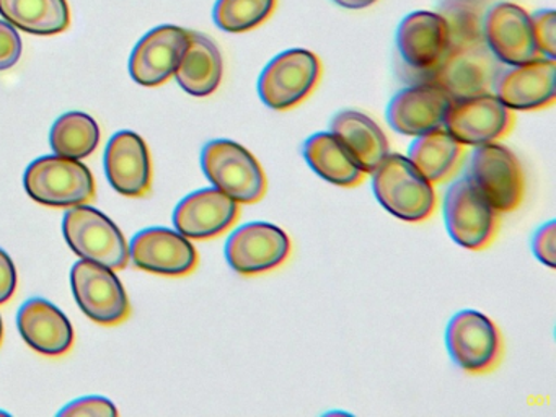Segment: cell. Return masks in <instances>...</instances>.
I'll return each mask as SVG.
<instances>
[{
	"label": "cell",
	"mask_w": 556,
	"mask_h": 417,
	"mask_svg": "<svg viewBox=\"0 0 556 417\" xmlns=\"http://www.w3.org/2000/svg\"><path fill=\"white\" fill-rule=\"evenodd\" d=\"M501 74V61L481 35L452 41L447 54L422 81L435 85L455 101L493 93Z\"/></svg>",
	"instance_id": "obj_1"
},
{
	"label": "cell",
	"mask_w": 556,
	"mask_h": 417,
	"mask_svg": "<svg viewBox=\"0 0 556 417\" xmlns=\"http://www.w3.org/2000/svg\"><path fill=\"white\" fill-rule=\"evenodd\" d=\"M372 188L380 204L402 220L422 222L434 214V188L408 156L389 153L374 172Z\"/></svg>",
	"instance_id": "obj_2"
},
{
	"label": "cell",
	"mask_w": 556,
	"mask_h": 417,
	"mask_svg": "<svg viewBox=\"0 0 556 417\" xmlns=\"http://www.w3.org/2000/svg\"><path fill=\"white\" fill-rule=\"evenodd\" d=\"M201 165L214 188L239 204H255L266 194V176L258 160L232 140H213L201 153Z\"/></svg>",
	"instance_id": "obj_3"
},
{
	"label": "cell",
	"mask_w": 556,
	"mask_h": 417,
	"mask_svg": "<svg viewBox=\"0 0 556 417\" xmlns=\"http://www.w3.org/2000/svg\"><path fill=\"white\" fill-rule=\"evenodd\" d=\"M25 189L34 201L50 207H74L96 195V179L80 160L41 156L25 173Z\"/></svg>",
	"instance_id": "obj_4"
},
{
	"label": "cell",
	"mask_w": 556,
	"mask_h": 417,
	"mask_svg": "<svg viewBox=\"0 0 556 417\" xmlns=\"http://www.w3.org/2000/svg\"><path fill=\"white\" fill-rule=\"evenodd\" d=\"M468 179L497 214L516 211L526 195V175L519 159L501 143L478 146Z\"/></svg>",
	"instance_id": "obj_5"
},
{
	"label": "cell",
	"mask_w": 556,
	"mask_h": 417,
	"mask_svg": "<svg viewBox=\"0 0 556 417\" xmlns=\"http://www.w3.org/2000/svg\"><path fill=\"white\" fill-rule=\"evenodd\" d=\"M63 230L67 244L83 260L113 270L128 266L129 248L125 235L97 208L74 205L64 217Z\"/></svg>",
	"instance_id": "obj_6"
},
{
	"label": "cell",
	"mask_w": 556,
	"mask_h": 417,
	"mask_svg": "<svg viewBox=\"0 0 556 417\" xmlns=\"http://www.w3.org/2000/svg\"><path fill=\"white\" fill-rule=\"evenodd\" d=\"M321 77V62L308 49H289L276 55L260 75L258 93L266 106L291 110L311 97Z\"/></svg>",
	"instance_id": "obj_7"
},
{
	"label": "cell",
	"mask_w": 556,
	"mask_h": 417,
	"mask_svg": "<svg viewBox=\"0 0 556 417\" xmlns=\"http://www.w3.org/2000/svg\"><path fill=\"white\" fill-rule=\"evenodd\" d=\"M445 344L452 361L468 374L493 371L503 357L500 329L477 309L458 312L448 321Z\"/></svg>",
	"instance_id": "obj_8"
},
{
	"label": "cell",
	"mask_w": 556,
	"mask_h": 417,
	"mask_svg": "<svg viewBox=\"0 0 556 417\" xmlns=\"http://www.w3.org/2000/svg\"><path fill=\"white\" fill-rule=\"evenodd\" d=\"M444 218L448 235L467 250H483L496 237L497 212L468 176L448 188Z\"/></svg>",
	"instance_id": "obj_9"
},
{
	"label": "cell",
	"mask_w": 556,
	"mask_h": 417,
	"mask_svg": "<svg viewBox=\"0 0 556 417\" xmlns=\"http://www.w3.org/2000/svg\"><path fill=\"white\" fill-rule=\"evenodd\" d=\"M71 286L77 305L100 325H119L131 313L125 287L110 267L79 261L71 273Z\"/></svg>",
	"instance_id": "obj_10"
},
{
	"label": "cell",
	"mask_w": 556,
	"mask_h": 417,
	"mask_svg": "<svg viewBox=\"0 0 556 417\" xmlns=\"http://www.w3.org/2000/svg\"><path fill=\"white\" fill-rule=\"evenodd\" d=\"M513 126V110L493 93L452 101L444 119L445 130L462 146L496 142L506 137Z\"/></svg>",
	"instance_id": "obj_11"
},
{
	"label": "cell",
	"mask_w": 556,
	"mask_h": 417,
	"mask_svg": "<svg viewBox=\"0 0 556 417\" xmlns=\"http://www.w3.org/2000/svg\"><path fill=\"white\" fill-rule=\"evenodd\" d=\"M291 240L282 228L266 222H252L237 228L226 244L230 267L242 276L268 273L285 264Z\"/></svg>",
	"instance_id": "obj_12"
},
{
	"label": "cell",
	"mask_w": 556,
	"mask_h": 417,
	"mask_svg": "<svg viewBox=\"0 0 556 417\" xmlns=\"http://www.w3.org/2000/svg\"><path fill=\"white\" fill-rule=\"evenodd\" d=\"M484 41L501 64L520 65L543 58L533 41L530 15L517 3L500 2L484 18Z\"/></svg>",
	"instance_id": "obj_13"
},
{
	"label": "cell",
	"mask_w": 556,
	"mask_h": 417,
	"mask_svg": "<svg viewBox=\"0 0 556 417\" xmlns=\"http://www.w3.org/2000/svg\"><path fill=\"white\" fill-rule=\"evenodd\" d=\"M129 260L139 269L161 276H187L198 266V253L180 231L148 228L129 247Z\"/></svg>",
	"instance_id": "obj_14"
},
{
	"label": "cell",
	"mask_w": 556,
	"mask_h": 417,
	"mask_svg": "<svg viewBox=\"0 0 556 417\" xmlns=\"http://www.w3.org/2000/svg\"><path fill=\"white\" fill-rule=\"evenodd\" d=\"M396 46L403 61L416 71H432L447 54L451 23L442 13L413 12L396 31Z\"/></svg>",
	"instance_id": "obj_15"
},
{
	"label": "cell",
	"mask_w": 556,
	"mask_h": 417,
	"mask_svg": "<svg viewBox=\"0 0 556 417\" xmlns=\"http://www.w3.org/2000/svg\"><path fill=\"white\" fill-rule=\"evenodd\" d=\"M496 97L509 110L535 111L552 106L556 100L555 59L539 58L514 65L497 78Z\"/></svg>",
	"instance_id": "obj_16"
},
{
	"label": "cell",
	"mask_w": 556,
	"mask_h": 417,
	"mask_svg": "<svg viewBox=\"0 0 556 417\" xmlns=\"http://www.w3.org/2000/svg\"><path fill=\"white\" fill-rule=\"evenodd\" d=\"M188 42V29L162 25L149 31L136 45L129 59V72L138 84L157 87L177 71Z\"/></svg>",
	"instance_id": "obj_17"
},
{
	"label": "cell",
	"mask_w": 556,
	"mask_h": 417,
	"mask_svg": "<svg viewBox=\"0 0 556 417\" xmlns=\"http://www.w3.org/2000/svg\"><path fill=\"white\" fill-rule=\"evenodd\" d=\"M451 103V98L441 88L421 81L392 98L387 117L396 132L418 137L444 126Z\"/></svg>",
	"instance_id": "obj_18"
},
{
	"label": "cell",
	"mask_w": 556,
	"mask_h": 417,
	"mask_svg": "<svg viewBox=\"0 0 556 417\" xmlns=\"http://www.w3.org/2000/svg\"><path fill=\"white\" fill-rule=\"evenodd\" d=\"M239 202L219 189H201L177 205L174 224L187 238L207 240L229 230L239 218Z\"/></svg>",
	"instance_id": "obj_19"
},
{
	"label": "cell",
	"mask_w": 556,
	"mask_h": 417,
	"mask_svg": "<svg viewBox=\"0 0 556 417\" xmlns=\"http://www.w3.org/2000/svg\"><path fill=\"white\" fill-rule=\"evenodd\" d=\"M110 185L128 198H141L151 189L152 163L148 143L131 130L115 134L105 152Z\"/></svg>",
	"instance_id": "obj_20"
},
{
	"label": "cell",
	"mask_w": 556,
	"mask_h": 417,
	"mask_svg": "<svg viewBox=\"0 0 556 417\" xmlns=\"http://www.w3.org/2000/svg\"><path fill=\"white\" fill-rule=\"evenodd\" d=\"M18 331L28 345L43 355H63L74 342V329L67 316L53 303L31 299L18 309Z\"/></svg>",
	"instance_id": "obj_21"
},
{
	"label": "cell",
	"mask_w": 556,
	"mask_h": 417,
	"mask_svg": "<svg viewBox=\"0 0 556 417\" xmlns=\"http://www.w3.org/2000/svg\"><path fill=\"white\" fill-rule=\"evenodd\" d=\"M331 134L343 143L364 173H374L389 155V139L376 121L359 111L346 110L331 121Z\"/></svg>",
	"instance_id": "obj_22"
},
{
	"label": "cell",
	"mask_w": 556,
	"mask_h": 417,
	"mask_svg": "<svg viewBox=\"0 0 556 417\" xmlns=\"http://www.w3.org/2000/svg\"><path fill=\"white\" fill-rule=\"evenodd\" d=\"M223 72V55L213 39L188 31L187 48L174 74L180 87L193 97H207L219 88Z\"/></svg>",
	"instance_id": "obj_23"
},
{
	"label": "cell",
	"mask_w": 556,
	"mask_h": 417,
	"mask_svg": "<svg viewBox=\"0 0 556 417\" xmlns=\"http://www.w3.org/2000/svg\"><path fill=\"white\" fill-rule=\"evenodd\" d=\"M408 160L431 185L448 181L460 168L464 146L445 127L418 136L409 147Z\"/></svg>",
	"instance_id": "obj_24"
},
{
	"label": "cell",
	"mask_w": 556,
	"mask_h": 417,
	"mask_svg": "<svg viewBox=\"0 0 556 417\" xmlns=\"http://www.w3.org/2000/svg\"><path fill=\"white\" fill-rule=\"evenodd\" d=\"M304 156L311 168L331 185L353 188L364 179L363 169L331 132L312 136L305 142Z\"/></svg>",
	"instance_id": "obj_25"
},
{
	"label": "cell",
	"mask_w": 556,
	"mask_h": 417,
	"mask_svg": "<svg viewBox=\"0 0 556 417\" xmlns=\"http://www.w3.org/2000/svg\"><path fill=\"white\" fill-rule=\"evenodd\" d=\"M0 13L31 35H58L71 23L67 0H0Z\"/></svg>",
	"instance_id": "obj_26"
},
{
	"label": "cell",
	"mask_w": 556,
	"mask_h": 417,
	"mask_svg": "<svg viewBox=\"0 0 556 417\" xmlns=\"http://www.w3.org/2000/svg\"><path fill=\"white\" fill-rule=\"evenodd\" d=\"M50 142L56 155L74 160L87 159L99 147V124L89 114L71 111L54 123Z\"/></svg>",
	"instance_id": "obj_27"
},
{
	"label": "cell",
	"mask_w": 556,
	"mask_h": 417,
	"mask_svg": "<svg viewBox=\"0 0 556 417\" xmlns=\"http://www.w3.org/2000/svg\"><path fill=\"white\" fill-rule=\"evenodd\" d=\"M278 0H217L214 22L227 33H245L268 22Z\"/></svg>",
	"instance_id": "obj_28"
},
{
	"label": "cell",
	"mask_w": 556,
	"mask_h": 417,
	"mask_svg": "<svg viewBox=\"0 0 556 417\" xmlns=\"http://www.w3.org/2000/svg\"><path fill=\"white\" fill-rule=\"evenodd\" d=\"M533 41L543 58L555 59L556 55V16L553 10H542L530 16Z\"/></svg>",
	"instance_id": "obj_29"
},
{
	"label": "cell",
	"mask_w": 556,
	"mask_h": 417,
	"mask_svg": "<svg viewBox=\"0 0 556 417\" xmlns=\"http://www.w3.org/2000/svg\"><path fill=\"white\" fill-rule=\"evenodd\" d=\"M60 416L113 417L118 416V410H116L115 404L106 397L87 396L80 397V400L71 403L70 406L64 407Z\"/></svg>",
	"instance_id": "obj_30"
},
{
	"label": "cell",
	"mask_w": 556,
	"mask_h": 417,
	"mask_svg": "<svg viewBox=\"0 0 556 417\" xmlns=\"http://www.w3.org/2000/svg\"><path fill=\"white\" fill-rule=\"evenodd\" d=\"M22 55V39L11 23L0 20V71L17 64Z\"/></svg>",
	"instance_id": "obj_31"
},
{
	"label": "cell",
	"mask_w": 556,
	"mask_h": 417,
	"mask_svg": "<svg viewBox=\"0 0 556 417\" xmlns=\"http://www.w3.org/2000/svg\"><path fill=\"white\" fill-rule=\"evenodd\" d=\"M555 222L553 220L540 227L539 230L535 231V235H533V253L539 257L540 263L548 267H555Z\"/></svg>",
	"instance_id": "obj_32"
},
{
	"label": "cell",
	"mask_w": 556,
	"mask_h": 417,
	"mask_svg": "<svg viewBox=\"0 0 556 417\" xmlns=\"http://www.w3.org/2000/svg\"><path fill=\"white\" fill-rule=\"evenodd\" d=\"M17 289V269L5 251L0 250V305L9 302Z\"/></svg>",
	"instance_id": "obj_33"
},
{
	"label": "cell",
	"mask_w": 556,
	"mask_h": 417,
	"mask_svg": "<svg viewBox=\"0 0 556 417\" xmlns=\"http://www.w3.org/2000/svg\"><path fill=\"white\" fill-rule=\"evenodd\" d=\"M333 2L338 3L340 7H344V9L361 10L374 5L377 0H333Z\"/></svg>",
	"instance_id": "obj_34"
},
{
	"label": "cell",
	"mask_w": 556,
	"mask_h": 417,
	"mask_svg": "<svg viewBox=\"0 0 556 417\" xmlns=\"http://www.w3.org/2000/svg\"><path fill=\"white\" fill-rule=\"evenodd\" d=\"M2 338H4V325H2V318H0V344H2Z\"/></svg>",
	"instance_id": "obj_35"
},
{
	"label": "cell",
	"mask_w": 556,
	"mask_h": 417,
	"mask_svg": "<svg viewBox=\"0 0 556 417\" xmlns=\"http://www.w3.org/2000/svg\"><path fill=\"white\" fill-rule=\"evenodd\" d=\"M0 414H2V413H0Z\"/></svg>",
	"instance_id": "obj_36"
}]
</instances>
